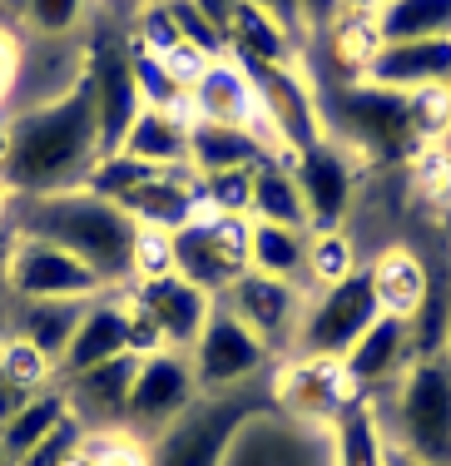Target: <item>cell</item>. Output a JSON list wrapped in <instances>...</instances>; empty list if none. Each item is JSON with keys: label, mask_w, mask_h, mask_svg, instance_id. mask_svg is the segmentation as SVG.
Instances as JSON below:
<instances>
[{"label": "cell", "mask_w": 451, "mask_h": 466, "mask_svg": "<svg viewBox=\"0 0 451 466\" xmlns=\"http://www.w3.org/2000/svg\"><path fill=\"white\" fill-rule=\"evenodd\" d=\"M95 159H100V119H95L90 80L80 75V85H70L45 105L20 109L5 125L0 184L30 198L65 194L90 179Z\"/></svg>", "instance_id": "6da1fadb"}, {"label": "cell", "mask_w": 451, "mask_h": 466, "mask_svg": "<svg viewBox=\"0 0 451 466\" xmlns=\"http://www.w3.org/2000/svg\"><path fill=\"white\" fill-rule=\"evenodd\" d=\"M25 238H45L55 248L75 253L100 283L135 279L139 218H129L119 204L90 194V188H65V194L30 198Z\"/></svg>", "instance_id": "7a4b0ae2"}, {"label": "cell", "mask_w": 451, "mask_h": 466, "mask_svg": "<svg viewBox=\"0 0 451 466\" xmlns=\"http://www.w3.org/2000/svg\"><path fill=\"white\" fill-rule=\"evenodd\" d=\"M317 115H323V125L337 129L343 149H357L367 164H412L426 149L416 139L406 95L382 90V85H333L317 95Z\"/></svg>", "instance_id": "3957f363"}, {"label": "cell", "mask_w": 451, "mask_h": 466, "mask_svg": "<svg viewBox=\"0 0 451 466\" xmlns=\"http://www.w3.org/2000/svg\"><path fill=\"white\" fill-rule=\"evenodd\" d=\"M268 407H278V402H273V387H263V382L194 397L189 412L174 421L169 431L154 437L149 466H224V451L238 437V427L248 417L268 412Z\"/></svg>", "instance_id": "277c9868"}, {"label": "cell", "mask_w": 451, "mask_h": 466, "mask_svg": "<svg viewBox=\"0 0 451 466\" xmlns=\"http://www.w3.org/2000/svg\"><path fill=\"white\" fill-rule=\"evenodd\" d=\"M392 447L422 466H451V358H422L392 392Z\"/></svg>", "instance_id": "5b68a950"}, {"label": "cell", "mask_w": 451, "mask_h": 466, "mask_svg": "<svg viewBox=\"0 0 451 466\" xmlns=\"http://www.w3.org/2000/svg\"><path fill=\"white\" fill-rule=\"evenodd\" d=\"M377 318H382V308H377V293H372V273L357 268V273H347V279L327 283L323 293L303 308L293 348H298V358H313V362H343L347 348L377 323Z\"/></svg>", "instance_id": "8992f818"}, {"label": "cell", "mask_w": 451, "mask_h": 466, "mask_svg": "<svg viewBox=\"0 0 451 466\" xmlns=\"http://www.w3.org/2000/svg\"><path fill=\"white\" fill-rule=\"evenodd\" d=\"M85 80H90L95 95V119H100V159L105 154H119L125 135L135 129L139 109H145V95H139L135 80V46L119 35L115 25H95L90 50H85Z\"/></svg>", "instance_id": "52a82bcc"}, {"label": "cell", "mask_w": 451, "mask_h": 466, "mask_svg": "<svg viewBox=\"0 0 451 466\" xmlns=\"http://www.w3.org/2000/svg\"><path fill=\"white\" fill-rule=\"evenodd\" d=\"M169 238H174V273L184 283L204 288L208 298L228 293L248 273V218H228V214L199 208Z\"/></svg>", "instance_id": "ba28073f"}, {"label": "cell", "mask_w": 451, "mask_h": 466, "mask_svg": "<svg viewBox=\"0 0 451 466\" xmlns=\"http://www.w3.org/2000/svg\"><path fill=\"white\" fill-rule=\"evenodd\" d=\"M199 397V382H194V362L174 348H159V352H145L139 358V372H135V387H129V417H125V431L129 437H159L169 431L174 421L194 407Z\"/></svg>", "instance_id": "9c48e42d"}, {"label": "cell", "mask_w": 451, "mask_h": 466, "mask_svg": "<svg viewBox=\"0 0 451 466\" xmlns=\"http://www.w3.org/2000/svg\"><path fill=\"white\" fill-rule=\"evenodd\" d=\"M253 80L258 95V115H263V135L268 144H283L288 154L307 149V144L323 139V115H317V95L293 65H253L238 60Z\"/></svg>", "instance_id": "30bf717a"}, {"label": "cell", "mask_w": 451, "mask_h": 466, "mask_svg": "<svg viewBox=\"0 0 451 466\" xmlns=\"http://www.w3.org/2000/svg\"><path fill=\"white\" fill-rule=\"evenodd\" d=\"M189 362H194L199 392H234V387L258 382V372L268 368V348H263L224 303H214L199 342L189 348Z\"/></svg>", "instance_id": "8fae6325"}, {"label": "cell", "mask_w": 451, "mask_h": 466, "mask_svg": "<svg viewBox=\"0 0 451 466\" xmlns=\"http://www.w3.org/2000/svg\"><path fill=\"white\" fill-rule=\"evenodd\" d=\"M224 466H333V441L323 427H303L278 407H268L238 427V437L224 451Z\"/></svg>", "instance_id": "7c38bea8"}, {"label": "cell", "mask_w": 451, "mask_h": 466, "mask_svg": "<svg viewBox=\"0 0 451 466\" xmlns=\"http://www.w3.org/2000/svg\"><path fill=\"white\" fill-rule=\"evenodd\" d=\"M293 179H298V194L307 204V224L317 233H337V224L347 218L352 198H357V164H352V149H343L337 139H317L298 149L288 159Z\"/></svg>", "instance_id": "4fadbf2b"}, {"label": "cell", "mask_w": 451, "mask_h": 466, "mask_svg": "<svg viewBox=\"0 0 451 466\" xmlns=\"http://www.w3.org/2000/svg\"><path fill=\"white\" fill-rule=\"evenodd\" d=\"M5 283H10V293H20L25 303L95 298L105 288L75 253L55 248V243H45V238H25V233H20V243L5 253Z\"/></svg>", "instance_id": "5bb4252c"}, {"label": "cell", "mask_w": 451, "mask_h": 466, "mask_svg": "<svg viewBox=\"0 0 451 466\" xmlns=\"http://www.w3.org/2000/svg\"><path fill=\"white\" fill-rule=\"evenodd\" d=\"M357 387L347 382L343 362H313V358H298L288 372L273 382V402H278L283 417L303 421V427H333L337 417L357 402Z\"/></svg>", "instance_id": "9a60e30c"}, {"label": "cell", "mask_w": 451, "mask_h": 466, "mask_svg": "<svg viewBox=\"0 0 451 466\" xmlns=\"http://www.w3.org/2000/svg\"><path fill=\"white\" fill-rule=\"evenodd\" d=\"M224 308L263 342V348L273 352V348H283V342H293V332H298L307 303H303L298 283L268 279V273H253L248 268L244 279L224 293Z\"/></svg>", "instance_id": "2e32d148"}, {"label": "cell", "mask_w": 451, "mask_h": 466, "mask_svg": "<svg viewBox=\"0 0 451 466\" xmlns=\"http://www.w3.org/2000/svg\"><path fill=\"white\" fill-rule=\"evenodd\" d=\"M135 372H139L135 352L109 358V362H95V368H85V372H70V377H65V387H60V392H65V412L80 421L85 431H125Z\"/></svg>", "instance_id": "e0dca14e"}, {"label": "cell", "mask_w": 451, "mask_h": 466, "mask_svg": "<svg viewBox=\"0 0 451 466\" xmlns=\"http://www.w3.org/2000/svg\"><path fill=\"white\" fill-rule=\"evenodd\" d=\"M129 303L149 318V328L159 332V348H174V352H189L199 342V332L214 313V298L204 288L184 283L179 273H164V279H145L135 288Z\"/></svg>", "instance_id": "ac0fdd59"}, {"label": "cell", "mask_w": 451, "mask_h": 466, "mask_svg": "<svg viewBox=\"0 0 451 466\" xmlns=\"http://www.w3.org/2000/svg\"><path fill=\"white\" fill-rule=\"evenodd\" d=\"M362 80L382 85V90H397V95L451 85V40H397V46H377L372 60L362 65Z\"/></svg>", "instance_id": "d6986e66"}, {"label": "cell", "mask_w": 451, "mask_h": 466, "mask_svg": "<svg viewBox=\"0 0 451 466\" xmlns=\"http://www.w3.org/2000/svg\"><path fill=\"white\" fill-rule=\"evenodd\" d=\"M406 368H412V328H406V318H392V313H382L343 358L347 382L357 387L362 397L387 387L392 377H402Z\"/></svg>", "instance_id": "ffe728a7"}, {"label": "cell", "mask_w": 451, "mask_h": 466, "mask_svg": "<svg viewBox=\"0 0 451 466\" xmlns=\"http://www.w3.org/2000/svg\"><path fill=\"white\" fill-rule=\"evenodd\" d=\"M189 119H208V125H234V129H258L263 135V115H258V95L244 65L234 60H208V70L199 75V85L189 90ZM268 139V135H263Z\"/></svg>", "instance_id": "44dd1931"}, {"label": "cell", "mask_w": 451, "mask_h": 466, "mask_svg": "<svg viewBox=\"0 0 451 466\" xmlns=\"http://www.w3.org/2000/svg\"><path fill=\"white\" fill-rule=\"evenodd\" d=\"M283 149H273L258 129H234V125H208L194 119L189 125V164L204 174H234V169H258L263 159H278Z\"/></svg>", "instance_id": "7402d4cb"}, {"label": "cell", "mask_w": 451, "mask_h": 466, "mask_svg": "<svg viewBox=\"0 0 451 466\" xmlns=\"http://www.w3.org/2000/svg\"><path fill=\"white\" fill-rule=\"evenodd\" d=\"M125 352H135V328H129V308L119 303H95L85 308L80 328H75L70 348H65L60 358V372H85L95 368V362H109V358H125ZM139 358V352H135Z\"/></svg>", "instance_id": "603a6c76"}, {"label": "cell", "mask_w": 451, "mask_h": 466, "mask_svg": "<svg viewBox=\"0 0 451 466\" xmlns=\"http://www.w3.org/2000/svg\"><path fill=\"white\" fill-rule=\"evenodd\" d=\"M189 125L194 119L179 115V109L145 105L135 119V129L119 144V154H129V159H139V164H154V169H184V164H189Z\"/></svg>", "instance_id": "cb8c5ba5"}, {"label": "cell", "mask_w": 451, "mask_h": 466, "mask_svg": "<svg viewBox=\"0 0 451 466\" xmlns=\"http://www.w3.org/2000/svg\"><path fill=\"white\" fill-rule=\"evenodd\" d=\"M372 293H377V308L392 318H412L416 308L426 303V293H432V273L422 268V258L406 248H382L377 263H372Z\"/></svg>", "instance_id": "d4e9b609"}, {"label": "cell", "mask_w": 451, "mask_h": 466, "mask_svg": "<svg viewBox=\"0 0 451 466\" xmlns=\"http://www.w3.org/2000/svg\"><path fill=\"white\" fill-rule=\"evenodd\" d=\"M333 441V466H387V441H382V417L372 397H357L343 417L327 427Z\"/></svg>", "instance_id": "484cf974"}, {"label": "cell", "mask_w": 451, "mask_h": 466, "mask_svg": "<svg viewBox=\"0 0 451 466\" xmlns=\"http://www.w3.org/2000/svg\"><path fill=\"white\" fill-rule=\"evenodd\" d=\"M377 46L397 40H451V0H382L372 15Z\"/></svg>", "instance_id": "4316f807"}, {"label": "cell", "mask_w": 451, "mask_h": 466, "mask_svg": "<svg viewBox=\"0 0 451 466\" xmlns=\"http://www.w3.org/2000/svg\"><path fill=\"white\" fill-rule=\"evenodd\" d=\"M248 214L258 224H278V228H307V204L298 194L288 159H263L253 169V204Z\"/></svg>", "instance_id": "83f0119b"}, {"label": "cell", "mask_w": 451, "mask_h": 466, "mask_svg": "<svg viewBox=\"0 0 451 466\" xmlns=\"http://www.w3.org/2000/svg\"><path fill=\"white\" fill-rule=\"evenodd\" d=\"M85 318V298H50V303H25L15 323V338L30 342L45 362H60L65 348H70L75 328Z\"/></svg>", "instance_id": "f1b7e54d"}, {"label": "cell", "mask_w": 451, "mask_h": 466, "mask_svg": "<svg viewBox=\"0 0 451 466\" xmlns=\"http://www.w3.org/2000/svg\"><path fill=\"white\" fill-rule=\"evenodd\" d=\"M248 268L268 273V279H307V238L303 228H278V224H258L248 218Z\"/></svg>", "instance_id": "f546056e"}, {"label": "cell", "mask_w": 451, "mask_h": 466, "mask_svg": "<svg viewBox=\"0 0 451 466\" xmlns=\"http://www.w3.org/2000/svg\"><path fill=\"white\" fill-rule=\"evenodd\" d=\"M228 46L238 50V60H253V65H293V40L263 10H253L248 0H238L234 20H228Z\"/></svg>", "instance_id": "4dcf8cb0"}, {"label": "cell", "mask_w": 451, "mask_h": 466, "mask_svg": "<svg viewBox=\"0 0 451 466\" xmlns=\"http://www.w3.org/2000/svg\"><path fill=\"white\" fill-rule=\"evenodd\" d=\"M65 417H70V412H65V392H60V387H55V392H35L15 417L5 421V427H0V451H10L15 461L30 457V451H35Z\"/></svg>", "instance_id": "1f68e13d"}, {"label": "cell", "mask_w": 451, "mask_h": 466, "mask_svg": "<svg viewBox=\"0 0 451 466\" xmlns=\"http://www.w3.org/2000/svg\"><path fill=\"white\" fill-rule=\"evenodd\" d=\"M159 5H169V15H174V30H179V40L189 50H199L204 60H218V55L228 50V35L214 25V20L204 15L194 0H159Z\"/></svg>", "instance_id": "d6a6232c"}, {"label": "cell", "mask_w": 451, "mask_h": 466, "mask_svg": "<svg viewBox=\"0 0 451 466\" xmlns=\"http://www.w3.org/2000/svg\"><path fill=\"white\" fill-rule=\"evenodd\" d=\"M347 273H357V253H352V243L343 233H313L307 238V279L317 283H337L347 279Z\"/></svg>", "instance_id": "836d02e7"}, {"label": "cell", "mask_w": 451, "mask_h": 466, "mask_svg": "<svg viewBox=\"0 0 451 466\" xmlns=\"http://www.w3.org/2000/svg\"><path fill=\"white\" fill-rule=\"evenodd\" d=\"M204 184V208L208 214H228V218H244L253 204V169H234V174H208Z\"/></svg>", "instance_id": "e575fe53"}, {"label": "cell", "mask_w": 451, "mask_h": 466, "mask_svg": "<svg viewBox=\"0 0 451 466\" xmlns=\"http://www.w3.org/2000/svg\"><path fill=\"white\" fill-rule=\"evenodd\" d=\"M15 15L25 20L30 30H40L45 40L70 35L85 15V0H15Z\"/></svg>", "instance_id": "d590c367"}, {"label": "cell", "mask_w": 451, "mask_h": 466, "mask_svg": "<svg viewBox=\"0 0 451 466\" xmlns=\"http://www.w3.org/2000/svg\"><path fill=\"white\" fill-rule=\"evenodd\" d=\"M406 105H412L416 139H422L426 149H432V144L451 129V85H432V90H416V95H406Z\"/></svg>", "instance_id": "8d00e7d4"}, {"label": "cell", "mask_w": 451, "mask_h": 466, "mask_svg": "<svg viewBox=\"0 0 451 466\" xmlns=\"http://www.w3.org/2000/svg\"><path fill=\"white\" fill-rule=\"evenodd\" d=\"M85 457L95 466H149V451L129 431H85Z\"/></svg>", "instance_id": "74e56055"}, {"label": "cell", "mask_w": 451, "mask_h": 466, "mask_svg": "<svg viewBox=\"0 0 451 466\" xmlns=\"http://www.w3.org/2000/svg\"><path fill=\"white\" fill-rule=\"evenodd\" d=\"M80 447H85V427L75 417H65L30 457H20V466H70L75 457H80Z\"/></svg>", "instance_id": "f35d334b"}, {"label": "cell", "mask_w": 451, "mask_h": 466, "mask_svg": "<svg viewBox=\"0 0 451 466\" xmlns=\"http://www.w3.org/2000/svg\"><path fill=\"white\" fill-rule=\"evenodd\" d=\"M135 273H139V279H164V273H174V238H169V228H149V224H139Z\"/></svg>", "instance_id": "ab89813d"}, {"label": "cell", "mask_w": 451, "mask_h": 466, "mask_svg": "<svg viewBox=\"0 0 451 466\" xmlns=\"http://www.w3.org/2000/svg\"><path fill=\"white\" fill-rule=\"evenodd\" d=\"M303 30H317V35H333V25L343 20V0H298Z\"/></svg>", "instance_id": "60d3db41"}, {"label": "cell", "mask_w": 451, "mask_h": 466, "mask_svg": "<svg viewBox=\"0 0 451 466\" xmlns=\"http://www.w3.org/2000/svg\"><path fill=\"white\" fill-rule=\"evenodd\" d=\"M20 85V40L15 25H0V99Z\"/></svg>", "instance_id": "b9f144b4"}, {"label": "cell", "mask_w": 451, "mask_h": 466, "mask_svg": "<svg viewBox=\"0 0 451 466\" xmlns=\"http://www.w3.org/2000/svg\"><path fill=\"white\" fill-rule=\"evenodd\" d=\"M253 10H263V15L273 20V25L283 30L288 40H298L303 35V15H298V0H248Z\"/></svg>", "instance_id": "7bdbcfd3"}, {"label": "cell", "mask_w": 451, "mask_h": 466, "mask_svg": "<svg viewBox=\"0 0 451 466\" xmlns=\"http://www.w3.org/2000/svg\"><path fill=\"white\" fill-rule=\"evenodd\" d=\"M194 5H199V10H204V15H208V20H214V25H218V30H224V35H228V20H234V10H238V0H194Z\"/></svg>", "instance_id": "ee69618b"}, {"label": "cell", "mask_w": 451, "mask_h": 466, "mask_svg": "<svg viewBox=\"0 0 451 466\" xmlns=\"http://www.w3.org/2000/svg\"><path fill=\"white\" fill-rule=\"evenodd\" d=\"M377 10H382V0H343V15H377Z\"/></svg>", "instance_id": "f6af8a7d"}, {"label": "cell", "mask_w": 451, "mask_h": 466, "mask_svg": "<svg viewBox=\"0 0 451 466\" xmlns=\"http://www.w3.org/2000/svg\"><path fill=\"white\" fill-rule=\"evenodd\" d=\"M387 466H422V461L406 457V451H397V447H387Z\"/></svg>", "instance_id": "bcb514c9"}, {"label": "cell", "mask_w": 451, "mask_h": 466, "mask_svg": "<svg viewBox=\"0 0 451 466\" xmlns=\"http://www.w3.org/2000/svg\"><path fill=\"white\" fill-rule=\"evenodd\" d=\"M0 25H15V5H5V0H0Z\"/></svg>", "instance_id": "7dc6e473"}, {"label": "cell", "mask_w": 451, "mask_h": 466, "mask_svg": "<svg viewBox=\"0 0 451 466\" xmlns=\"http://www.w3.org/2000/svg\"><path fill=\"white\" fill-rule=\"evenodd\" d=\"M0 466H20L15 457H10V451H0Z\"/></svg>", "instance_id": "c3c4849f"}, {"label": "cell", "mask_w": 451, "mask_h": 466, "mask_svg": "<svg viewBox=\"0 0 451 466\" xmlns=\"http://www.w3.org/2000/svg\"><path fill=\"white\" fill-rule=\"evenodd\" d=\"M0 279H5V253H0Z\"/></svg>", "instance_id": "681fc988"}, {"label": "cell", "mask_w": 451, "mask_h": 466, "mask_svg": "<svg viewBox=\"0 0 451 466\" xmlns=\"http://www.w3.org/2000/svg\"><path fill=\"white\" fill-rule=\"evenodd\" d=\"M115 5H139V0H115Z\"/></svg>", "instance_id": "f907efd6"}, {"label": "cell", "mask_w": 451, "mask_h": 466, "mask_svg": "<svg viewBox=\"0 0 451 466\" xmlns=\"http://www.w3.org/2000/svg\"><path fill=\"white\" fill-rule=\"evenodd\" d=\"M446 348H451V332H446Z\"/></svg>", "instance_id": "816d5d0a"}, {"label": "cell", "mask_w": 451, "mask_h": 466, "mask_svg": "<svg viewBox=\"0 0 451 466\" xmlns=\"http://www.w3.org/2000/svg\"><path fill=\"white\" fill-rule=\"evenodd\" d=\"M0 348H5V338H0Z\"/></svg>", "instance_id": "f5cc1de1"}]
</instances>
